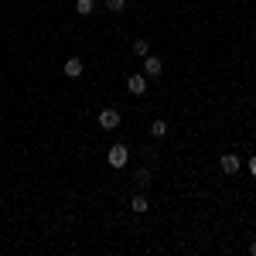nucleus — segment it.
Listing matches in <instances>:
<instances>
[{
    "mask_svg": "<svg viewBox=\"0 0 256 256\" xmlns=\"http://www.w3.org/2000/svg\"><path fill=\"white\" fill-rule=\"evenodd\" d=\"M99 126H102V130H116V126H120V113L113 110V106L99 113Z\"/></svg>",
    "mask_w": 256,
    "mask_h": 256,
    "instance_id": "f257e3e1",
    "label": "nucleus"
},
{
    "mask_svg": "<svg viewBox=\"0 0 256 256\" xmlns=\"http://www.w3.org/2000/svg\"><path fill=\"white\" fill-rule=\"evenodd\" d=\"M126 158H130V150H126L123 144L110 147V168H123V164H126Z\"/></svg>",
    "mask_w": 256,
    "mask_h": 256,
    "instance_id": "f03ea898",
    "label": "nucleus"
},
{
    "mask_svg": "<svg viewBox=\"0 0 256 256\" xmlns=\"http://www.w3.org/2000/svg\"><path fill=\"white\" fill-rule=\"evenodd\" d=\"M144 72H147V76H160V72H164V62L154 58V55H144Z\"/></svg>",
    "mask_w": 256,
    "mask_h": 256,
    "instance_id": "7ed1b4c3",
    "label": "nucleus"
},
{
    "mask_svg": "<svg viewBox=\"0 0 256 256\" xmlns=\"http://www.w3.org/2000/svg\"><path fill=\"white\" fill-rule=\"evenodd\" d=\"M126 89H130L134 96H144V92H147V79H144V76H130V79H126Z\"/></svg>",
    "mask_w": 256,
    "mask_h": 256,
    "instance_id": "20e7f679",
    "label": "nucleus"
},
{
    "mask_svg": "<svg viewBox=\"0 0 256 256\" xmlns=\"http://www.w3.org/2000/svg\"><path fill=\"white\" fill-rule=\"evenodd\" d=\"M65 76H68V79H79L82 76V58H68L65 62Z\"/></svg>",
    "mask_w": 256,
    "mask_h": 256,
    "instance_id": "39448f33",
    "label": "nucleus"
},
{
    "mask_svg": "<svg viewBox=\"0 0 256 256\" xmlns=\"http://www.w3.org/2000/svg\"><path fill=\"white\" fill-rule=\"evenodd\" d=\"M222 171H226V174H236L239 171V158L236 154H226V158H222Z\"/></svg>",
    "mask_w": 256,
    "mask_h": 256,
    "instance_id": "423d86ee",
    "label": "nucleus"
},
{
    "mask_svg": "<svg viewBox=\"0 0 256 256\" xmlns=\"http://www.w3.org/2000/svg\"><path fill=\"white\" fill-rule=\"evenodd\" d=\"M76 10H79L82 18H86V14H92V10H96V0H76Z\"/></svg>",
    "mask_w": 256,
    "mask_h": 256,
    "instance_id": "0eeeda50",
    "label": "nucleus"
},
{
    "mask_svg": "<svg viewBox=\"0 0 256 256\" xmlns=\"http://www.w3.org/2000/svg\"><path fill=\"white\" fill-rule=\"evenodd\" d=\"M164 134H168V123L164 120H154L150 123V137H164Z\"/></svg>",
    "mask_w": 256,
    "mask_h": 256,
    "instance_id": "6e6552de",
    "label": "nucleus"
},
{
    "mask_svg": "<svg viewBox=\"0 0 256 256\" xmlns=\"http://www.w3.org/2000/svg\"><path fill=\"white\" fill-rule=\"evenodd\" d=\"M147 52H150V44H147L144 38H137V41H134V55H147Z\"/></svg>",
    "mask_w": 256,
    "mask_h": 256,
    "instance_id": "1a4fd4ad",
    "label": "nucleus"
},
{
    "mask_svg": "<svg viewBox=\"0 0 256 256\" xmlns=\"http://www.w3.org/2000/svg\"><path fill=\"white\" fill-rule=\"evenodd\" d=\"M130 205H134V212H147V205H150V202H147L144 195H137L134 202H130Z\"/></svg>",
    "mask_w": 256,
    "mask_h": 256,
    "instance_id": "9d476101",
    "label": "nucleus"
},
{
    "mask_svg": "<svg viewBox=\"0 0 256 256\" xmlns=\"http://www.w3.org/2000/svg\"><path fill=\"white\" fill-rule=\"evenodd\" d=\"M123 4H126V0H106V10H113V14H120V10H123Z\"/></svg>",
    "mask_w": 256,
    "mask_h": 256,
    "instance_id": "9b49d317",
    "label": "nucleus"
},
{
    "mask_svg": "<svg viewBox=\"0 0 256 256\" xmlns=\"http://www.w3.org/2000/svg\"><path fill=\"white\" fill-rule=\"evenodd\" d=\"M150 178H154L150 171H137V181H140V184H150Z\"/></svg>",
    "mask_w": 256,
    "mask_h": 256,
    "instance_id": "f8f14e48",
    "label": "nucleus"
},
{
    "mask_svg": "<svg viewBox=\"0 0 256 256\" xmlns=\"http://www.w3.org/2000/svg\"><path fill=\"white\" fill-rule=\"evenodd\" d=\"M250 174H253V178H256V158H253V160H250Z\"/></svg>",
    "mask_w": 256,
    "mask_h": 256,
    "instance_id": "ddd939ff",
    "label": "nucleus"
},
{
    "mask_svg": "<svg viewBox=\"0 0 256 256\" xmlns=\"http://www.w3.org/2000/svg\"><path fill=\"white\" fill-rule=\"evenodd\" d=\"M250 253H253V256H256V242H253V246H250Z\"/></svg>",
    "mask_w": 256,
    "mask_h": 256,
    "instance_id": "4468645a",
    "label": "nucleus"
}]
</instances>
